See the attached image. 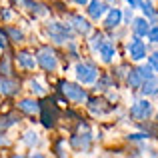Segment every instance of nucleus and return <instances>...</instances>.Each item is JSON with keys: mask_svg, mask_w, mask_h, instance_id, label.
I'll use <instances>...</instances> for the list:
<instances>
[{"mask_svg": "<svg viewBox=\"0 0 158 158\" xmlns=\"http://www.w3.org/2000/svg\"><path fill=\"white\" fill-rule=\"evenodd\" d=\"M46 32H48V36H50V40H54L56 44H64V42H68V38H72L70 26H64V24H60V22H48Z\"/></svg>", "mask_w": 158, "mask_h": 158, "instance_id": "f257e3e1", "label": "nucleus"}, {"mask_svg": "<svg viewBox=\"0 0 158 158\" xmlns=\"http://www.w3.org/2000/svg\"><path fill=\"white\" fill-rule=\"evenodd\" d=\"M98 76V70L94 64H90V62H78L76 64V78L78 82H82V84H92L94 80H96Z\"/></svg>", "mask_w": 158, "mask_h": 158, "instance_id": "f03ea898", "label": "nucleus"}, {"mask_svg": "<svg viewBox=\"0 0 158 158\" xmlns=\"http://www.w3.org/2000/svg\"><path fill=\"white\" fill-rule=\"evenodd\" d=\"M60 90L66 98L74 102H84L86 100V90L78 84H72V82H60Z\"/></svg>", "mask_w": 158, "mask_h": 158, "instance_id": "7ed1b4c3", "label": "nucleus"}, {"mask_svg": "<svg viewBox=\"0 0 158 158\" xmlns=\"http://www.w3.org/2000/svg\"><path fill=\"white\" fill-rule=\"evenodd\" d=\"M36 62H38L44 70H48V72L56 70V66H58L56 54H54V50H50L48 46H44V48H40V50H38V58H36Z\"/></svg>", "mask_w": 158, "mask_h": 158, "instance_id": "20e7f679", "label": "nucleus"}, {"mask_svg": "<svg viewBox=\"0 0 158 158\" xmlns=\"http://www.w3.org/2000/svg\"><path fill=\"white\" fill-rule=\"evenodd\" d=\"M126 48H128V54H130L132 60L140 62V60H144V58H146V44L140 40V36L134 34V38L126 44Z\"/></svg>", "mask_w": 158, "mask_h": 158, "instance_id": "39448f33", "label": "nucleus"}, {"mask_svg": "<svg viewBox=\"0 0 158 158\" xmlns=\"http://www.w3.org/2000/svg\"><path fill=\"white\" fill-rule=\"evenodd\" d=\"M152 114V104L148 100H136L134 104L130 106V116L134 120H144Z\"/></svg>", "mask_w": 158, "mask_h": 158, "instance_id": "423d86ee", "label": "nucleus"}, {"mask_svg": "<svg viewBox=\"0 0 158 158\" xmlns=\"http://www.w3.org/2000/svg\"><path fill=\"white\" fill-rule=\"evenodd\" d=\"M122 22V12L120 8H108L106 10V20H104V28L112 30V28H118Z\"/></svg>", "mask_w": 158, "mask_h": 158, "instance_id": "0eeeda50", "label": "nucleus"}, {"mask_svg": "<svg viewBox=\"0 0 158 158\" xmlns=\"http://www.w3.org/2000/svg\"><path fill=\"white\" fill-rule=\"evenodd\" d=\"M40 108H42V124H44L46 128L54 126V122H56V116H58L56 106L50 102V106H48V104H40Z\"/></svg>", "mask_w": 158, "mask_h": 158, "instance_id": "6e6552de", "label": "nucleus"}, {"mask_svg": "<svg viewBox=\"0 0 158 158\" xmlns=\"http://www.w3.org/2000/svg\"><path fill=\"white\" fill-rule=\"evenodd\" d=\"M106 10H108V6L102 0H92V2H88V16L94 18V20H100L102 16L106 14Z\"/></svg>", "mask_w": 158, "mask_h": 158, "instance_id": "1a4fd4ad", "label": "nucleus"}, {"mask_svg": "<svg viewBox=\"0 0 158 158\" xmlns=\"http://www.w3.org/2000/svg\"><path fill=\"white\" fill-rule=\"evenodd\" d=\"M98 54H100L102 62H112L116 56V48L112 42H108V40H104V42L100 44V48H98Z\"/></svg>", "mask_w": 158, "mask_h": 158, "instance_id": "9d476101", "label": "nucleus"}, {"mask_svg": "<svg viewBox=\"0 0 158 158\" xmlns=\"http://www.w3.org/2000/svg\"><path fill=\"white\" fill-rule=\"evenodd\" d=\"M16 60H18V66H22V68H26V70H34V66L38 64V62H36V58L32 56V54L28 52V50L18 52Z\"/></svg>", "mask_w": 158, "mask_h": 158, "instance_id": "9b49d317", "label": "nucleus"}, {"mask_svg": "<svg viewBox=\"0 0 158 158\" xmlns=\"http://www.w3.org/2000/svg\"><path fill=\"white\" fill-rule=\"evenodd\" d=\"M20 90L18 82L16 80H10V78H0V92L6 94V96H12Z\"/></svg>", "mask_w": 158, "mask_h": 158, "instance_id": "f8f14e48", "label": "nucleus"}, {"mask_svg": "<svg viewBox=\"0 0 158 158\" xmlns=\"http://www.w3.org/2000/svg\"><path fill=\"white\" fill-rule=\"evenodd\" d=\"M148 30H150V24H148L146 18H134L132 20V32L136 36H146Z\"/></svg>", "mask_w": 158, "mask_h": 158, "instance_id": "ddd939ff", "label": "nucleus"}, {"mask_svg": "<svg viewBox=\"0 0 158 158\" xmlns=\"http://www.w3.org/2000/svg\"><path fill=\"white\" fill-rule=\"evenodd\" d=\"M72 26H74V30L80 32V34H88V32H90V24H88V20L82 18L80 14H74V16H72Z\"/></svg>", "mask_w": 158, "mask_h": 158, "instance_id": "4468645a", "label": "nucleus"}, {"mask_svg": "<svg viewBox=\"0 0 158 158\" xmlns=\"http://www.w3.org/2000/svg\"><path fill=\"white\" fill-rule=\"evenodd\" d=\"M142 94H146V96H154V94H158V78L152 76L148 78V80H142Z\"/></svg>", "mask_w": 158, "mask_h": 158, "instance_id": "2eb2a0df", "label": "nucleus"}, {"mask_svg": "<svg viewBox=\"0 0 158 158\" xmlns=\"http://www.w3.org/2000/svg\"><path fill=\"white\" fill-rule=\"evenodd\" d=\"M18 108L22 112H26V114H34V112L40 110V104L36 100H30V98H24V100L18 102Z\"/></svg>", "mask_w": 158, "mask_h": 158, "instance_id": "dca6fc26", "label": "nucleus"}, {"mask_svg": "<svg viewBox=\"0 0 158 158\" xmlns=\"http://www.w3.org/2000/svg\"><path fill=\"white\" fill-rule=\"evenodd\" d=\"M104 104V100H96V98H94V100H88V106H90V112H92L94 116L96 114H106V112H110V106H102Z\"/></svg>", "mask_w": 158, "mask_h": 158, "instance_id": "f3484780", "label": "nucleus"}, {"mask_svg": "<svg viewBox=\"0 0 158 158\" xmlns=\"http://www.w3.org/2000/svg\"><path fill=\"white\" fill-rule=\"evenodd\" d=\"M72 146L76 148H82V150H88V142H90V134H84V136H72Z\"/></svg>", "mask_w": 158, "mask_h": 158, "instance_id": "a211bd4d", "label": "nucleus"}, {"mask_svg": "<svg viewBox=\"0 0 158 158\" xmlns=\"http://www.w3.org/2000/svg\"><path fill=\"white\" fill-rule=\"evenodd\" d=\"M126 80H128V86H130V88H140V84H142V78H140L138 70H130Z\"/></svg>", "mask_w": 158, "mask_h": 158, "instance_id": "6ab92c4d", "label": "nucleus"}, {"mask_svg": "<svg viewBox=\"0 0 158 158\" xmlns=\"http://www.w3.org/2000/svg\"><path fill=\"white\" fill-rule=\"evenodd\" d=\"M140 8H142V12H144V18L156 20V10H154V6H152V2H144V0H142Z\"/></svg>", "mask_w": 158, "mask_h": 158, "instance_id": "aec40b11", "label": "nucleus"}, {"mask_svg": "<svg viewBox=\"0 0 158 158\" xmlns=\"http://www.w3.org/2000/svg\"><path fill=\"white\" fill-rule=\"evenodd\" d=\"M136 70H138V74H140V78H142V80H148V78L154 76V74H152V66L150 64L140 66V68H136Z\"/></svg>", "mask_w": 158, "mask_h": 158, "instance_id": "412c9836", "label": "nucleus"}, {"mask_svg": "<svg viewBox=\"0 0 158 158\" xmlns=\"http://www.w3.org/2000/svg\"><path fill=\"white\" fill-rule=\"evenodd\" d=\"M8 36H10V38H12V42H22V38H24V34H22V32H20L18 30V28H8Z\"/></svg>", "mask_w": 158, "mask_h": 158, "instance_id": "4be33fe9", "label": "nucleus"}, {"mask_svg": "<svg viewBox=\"0 0 158 158\" xmlns=\"http://www.w3.org/2000/svg\"><path fill=\"white\" fill-rule=\"evenodd\" d=\"M28 86H30V92L36 94V96L44 94V88H42V84H40L38 80H30V82H28Z\"/></svg>", "mask_w": 158, "mask_h": 158, "instance_id": "5701e85b", "label": "nucleus"}, {"mask_svg": "<svg viewBox=\"0 0 158 158\" xmlns=\"http://www.w3.org/2000/svg\"><path fill=\"white\" fill-rule=\"evenodd\" d=\"M24 144H28V146H34L36 142H38V134H36V132H26V134H24Z\"/></svg>", "mask_w": 158, "mask_h": 158, "instance_id": "b1692460", "label": "nucleus"}, {"mask_svg": "<svg viewBox=\"0 0 158 158\" xmlns=\"http://www.w3.org/2000/svg\"><path fill=\"white\" fill-rule=\"evenodd\" d=\"M18 122V118L16 116H4V118H0V128H8L12 126V124Z\"/></svg>", "mask_w": 158, "mask_h": 158, "instance_id": "393cba45", "label": "nucleus"}, {"mask_svg": "<svg viewBox=\"0 0 158 158\" xmlns=\"http://www.w3.org/2000/svg\"><path fill=\"white\" fill-rule=\"evenodd\" d=\"M102 42H104V38H102V34H100V32H96V34L92 36V42H90V46H92V50H98Z\"/></svg>", "mask_w": 158, "mask_h": 158, "instance_id": "a878e982", "label": "nucleus"}, {"mask_svg": "<svg viewBox=\"0 0 158 158\" xmlns=\"http://www.w3.org/2000/svg\"><path fill=\"white\" fill-rule=\"evenodd\" d=\"M0 74H4V76L10 74V62H8V58H2V62H0Z\"/></svg>", "mask_w": 158, "mask_h": 158, "instance_id": "bb28decb", "label": "nucleus"}, {"mask_svg": "<svg viewBox=\"0 0 158 158\" xmlns=\"http://www.w3.org/2000/svg\"><path fill=\"white\" fill-rule=\"evenodd\" d=\"M148 40H150V42H158V24L154 28H150V30H148Z\"/></svg>", "mask_w": 158, "mask_h": 158, "instance_id": "cd10ccee", "label": "nucleus"}, {"mask_svg": "<svg viewBox=\"0 0 158 158\" xmlns=\"http://www.w3.org/2000/svg\"><path fill=\"white\" fill-rule=\"evenodd\" d=\"M148 64L152 66V70H156V72H158V52H154V54L148 56Z\"/></svg>", "mask_w": 158, "mask_h": 158, "instance_id": "c85d7f7f", "label": "nucleus"}, {"mask_svg": "<svg viewBox=\"0 0 158 158\" xmlns=\"http://www.w3.org/2000/svg\"><path fill=\"white\" fill-rule=\"evenodd\" d=\"M122 16H124V22H126V24H130V20H132V8L128 6L126 10H124V14H122Z\"/></svg>", "mask_w": 158, "mask_h": 158, "instance_id": "c756f323", "label": "nucleus"}, {"mask_svg": "<svg viewBox=\"0 0 158 158\" xmlns=\"http://www.w3.org/2000/svg\"><path fill=\"white\" fill-rule=\"evenodd\" d=\"M108 82H110V76H104V78L100 80V84L96 86V88H100V90H106V88H108Z\"/></svg>", "mask_w": 158, "mask_h": 158, "instance_id": "7c9ffc66", "label": "nucleus"}, {"mask_svg": "<svg viewBox=\"0 0 158 158\" xmlns=\"http://www.w3.org/2000/svg\"><path fill=\"white\" fill-rule=\"evenodd\" d=\"M0 48H2V50H6V48H8V38L2 34V32H0Z\"/></svg>", "mask_w": 158, "mask_h": 158, "instance_id": "2f4dec72", "label": "nucleus"}, {"mask_svg": "<svg viewBox=\"0 0 158 158\" xmlns=\"http://www.w3.org/2000/svg\"><path fill=\"white\" fill-rule=\"evenodd\" d=\"M128 6L130 8H140V4H142V0H126Z\"/></svg>", "mask_w": 158, "mask_h": 158, "instance_id": "473e14b6", "label": "nucleus"}, {"mask_svg": "<svg viewBox=\"0 0 158 158\" xmlns=\"http://www.w3.org/2000/svg\"><path fill=\"white\" fill-rule=\"evenodd\" d=\"M0 16H2V18H6V20H10V18H12V12H8V10H0Z\"/></svg>", "mask_w": 158, "mask_h": 158, "instance_id": "72a5a7b5", "label": "nucleus"}, {"mask_svg": "<svg viewBox=\"0 0 158 158\" xmlns=\"http://www.w3.org/2000/svg\"><path fill=\"white\" fill-rule=\"evenodd\" d=\"M76 4H80V6H84V4H88V0H74Z\"/></svg>", "mask_w": 158, "mask_h": 158, "instance_id": "f704fd0d", "label": "nucleus"}]
</instances>
